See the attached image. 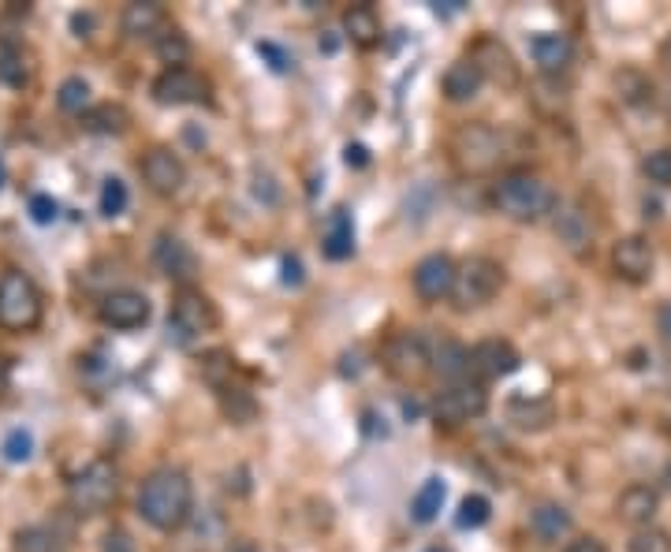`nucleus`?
<instances>
[{
  "mask_svg": "<svg viewBox=\"0 0 671 552\" xmlns=\"http://www.w3.org/2000/svg\"><path fill=\"white\" fill-rule=\"evenodd\" d=\"M194 511V486L180 467H157L146 475L142 489H138V516L150 522L153 530H172L187 527Z\"/></svg>",
  "mask_w": 671,
  "mask_h": 552,
  "instance_id": "nucleus-1",
  "label": "nucleus"
},
{
  "mask_svg": "<svg viewBox=\"0 0 671 552\" xmlns=\"http://www.w3.org/2000/svg\"><path fill=\"white\" fill-rule=\"evenodd\" d=\"M492 205L519 224H537L548 213H556V191L534 172H508L492 187Z\"/></svg>",
  "mask_w": 671,
  "mask_h": 552,
  "instance_id": "nucleus-2",
  "label": "nucleus"
},
{
  "mask_svg": "<svg viewBox=\"0 0 671 552\" xmlns=\"http://www.w3.org/2000/svg\"><path fill=\"white\" fill-rule=\"evenodd\" d=\"M448 153L462 176H489L503 161V135L486 120L459 124L448 138Z\"/></svg>",
  "mask_w": 671,
  "mask_h": 552,
  "instance_id": "nucleus-3",
  "label": "nucleus"
},
{
  "mask_svg": "<svg viewBox=\"0 0 671 552\" xmlns=\"http://www.w3.org/2000/svg\"><path fill=\"white\" fill-rule=\"evenodd\" d=\"M45 318V295L23 269L0 273V329L34 332Z\"/></svg>",
  "mask_w": 671,
  "mask_h": 552,
  "instance_id": "nucleus-4",
  "label": "nucleus"
},
{
  "mask_svg": "<svg viewBox=\"0 0 671 552\" xmlns=\"http://www.w3.org/2000/svg\"><path fill=\"white\" fill-rule=\"evenodd\" d=\"M120 497V470L113 459H90L83 470H75L67 481V505L75 516H102Z\"/></svg>",
  "mask_w": 671,
  "mask_h": 552,
  "instance_id": "nucleus-5",
  "label": "nucleus"
},
{
  "mask_svg": "<svg viewBox=\"0 0 671 552\" xmlns=\"http://www.w3.org/2000/svg\"><path fill=\"white\" fill-rule=\"evenodd\" d=\"M500 288H503V265L486 258V254H473V258L459 265L451 302H456V310L467 314V310L489 307V302L500 295Z\"/></svg>",
  "mask_w": 671,
  "mask_h": 552,
  "instance_id": "nucleus-6",
  "label": "nucleus"
},
{
  "mask_svg": "<svg viewBox=\"0 0 671 552\" xmlns=\"http://www.w3.org/2000/svg\"><path fill=\"white\" fill-rule=\"evenodd\" d=\"M213 329H216V307L202 291L183 288L175 295L172 310H168V332H172L175 343H194Z\"/></svg>",
  "mask_w": 671,
  "mask_h": 552,
  "instance_id": "nucleus-7",
  "label": "nucleus"
},
{
  "mask_svg": "<svg viewBox=\"0 0 671 552\" xmlns=\"http://www.w3.org/2000/svg\"><path fill=\"white\" fill-rule=\"evenodd\" d=\"M489 411V392L481 389L478 381H459L451 389H444L437 400H433V418L440 426L456 429V426H467V422L481 418Z\"/></svg>",
  "mask_w": 671,
  "mask_h": 552,
  "instance_id": "nucleus-8",
  "label": "nucleus"
},
{
  "mask_svg": "<svg viewBox=\"0 0 671 552\" xmlns=\"http://www.w3.org/2000/svg\"><path fill=\"white\" fill-rule=\"evenodd\" d=\"M381 362L392 378L418 381L422 373L433 370V351H429V343L422 332H396V337H388V343H384Z\"/></svg>",
  "mask_w": 671,
  "mask_h": 552,
  "instance_id": "nucleus-9",
  "label": "nucleus"
},
{
  "mask_svg": "<svg viewBox=\"0 0 671 552\" xmlns=\"http://www.w3.org/2000/svg\"><path fill=\"white\" fill-rule=\"evenodd\" d=\"M97 318H102V325H108V329H120V332L142 329V325L150 321V299L135 288H116L102 299Z\"/></svg>",
  "mask_w": 671,
  "mask_h": 552,
  "instance_id": "nucleus-10",
  "label": "nucleus"
},
{
  "mask_svg": "<svg viewBox=\"0 0 671 552\" xmlns=\"http://www.w3.org/2000/svg\"><path fill=\"white\" fill-rule=\"evenodd\" d=\"M138 172H142L146 187H150L153 194H161V199L180 194V187L187 180L180 153H172L168 146H153V150H146V157L138 161Z\"/></svg>",
  "mask_w": 671,
  "mask_h": 552,
  "instance_id": "nucleus-11",
  "label": "nucleus"
},
{
  "mask_svg": "<svg viewBox=\"0 0 671 552\" xmlns=\"http://www.w3.org/2000/svg\"><path fill=\"white\" fill-rule=\"evenodd\" d=\"M653 265H657V254L646 235H624V240L611 246V269H616L619 280L646 284L649 276H653Z\"/></svg>",
  "mask_w": 671,
  "mask_h": 552,
  "instance_id": "nucleus-12",
  "label": "nucleus"
},
{
  "mask_svg": "<svg viewBox=\"0 0 671 552\" xmlns=\"http://www.w3.org/2000/svg\"><path fill=\"white\" fill-rule=\"evenodd\" d=\"M456 273L459 265L448 258V254H426L418 265H414V291L426 302H440L456 291Z\"/></svg>",
  "mask_w": 671,
  "mask_h": 552,
  "instance_id": "nucleus-13",
  "label": "nucleus"
},
{
  "mask_svg": "<svg viewBox=\"0 0 671 552\" xmlns=\"http://www.w3.org/2000/svg\"><path fill=\"white\" fill-rule=\"evenodd\" d=\"M205 91H210V83L194 67H164L153 78V97L161 105H194L202 102Z\"/></svg>",
  "mask_w": 671,
  "mask_h": 552,
  "instance_id": "nucleus-14",
  "label": "nucleus"
},
{
  "mask_svg": "<svg viewBox=\"0 0 671 552\" xmlns=\"http://www.w3.org/2000/svg\"><path fill=\"white\" fill-rule=\"evenodd\" d=\"M519 367H522V359L511 340L492 337V340H481L478 348L470 351V370L478 373L481 381H500V378H508V373H515Z\"/></svg>",
  "mask_w": 671,
  "mask_h": 552,
  "instance_id": "nucleus-15",
  "label": "nucleus"
},
{
  "mask_svg": "<svg viewBox=\"0 0 671 552\" xmlns=\"http://www.w3.org/2000/svg\"><path fill=\"white\" fill-rule=\"evenodd\" d=\"M153 262H157V269H161L168 280H175V284H191L194 276H199V258H194V251L172 232L157 235Z\"/></svg>",
  "mask_w": 671,
  "mask_h": 552,
  "instance_id": "nucleus-16",
  "label": "nucleus"
},
{
  "mask_svg": "<svg viewBox=\"0 0 671 552\" xmlns=\"http://www.w3.org/2000/svg\"><path fill=\"white\" fill-rule=\"evenodd\" d=\"M470 61L481 67V75L492 78V83L500 86H515L519 83V64L515 56H511V49L497 42V38H478V42L470 45Z\"/></svg>",
  "mask_w": 671,
  "mask_h": 552,
  "instance_id": "nucleus-17",
  "label": "nucleus"
},
{
  "mask_svg": "<svg viewBox=\"0 0 671 552\" xmlns=\"http://www.w3.org/2000/svg\"><path fill=\"white\" fill-rule=\"evenodd\" d=\"M120 31L131 42H157L168 31V12L161 4H150V0H135L120 12Z\"/></svg>",
  "mask_w": 671,
  "mask_h": 552,
  "instance_id": "nucleus-18",
  "label": "nucleus"
},
{
  "mask_svg": "<svg viewBox=\"0 0 671 552\" xmlns=\"http://www.w3.org/2000/svg\"><path fill=\"white\" fill-rule=\"evenodd\" d=\"M594 232H597L594 221H589V213L578 202L556 205V235L571 254H586L594 246Z\"/></svg>",
  "mask_w": 671,
  "mask_h": 552,
  "instance_id": "nucleus-19",
  "label": "nucleus"
},
{
  "mask_svg": "<svg viewBox=\"0 0 671 552\" xmlns=\"http://www.w3.org/2000/svg\"><path fill=\"white\" fill-rule=\"evenodd\" d=\"M657 511H660V492L653 486H630L619 492V500H616V516L635 530L653 527Z\"/></svg>",
  "mask_w": 671,
  "mask_h": 552,
  "instance_id": "nucleus-20",
  "label": "nucleus"
},
{
  "mask_svg": "<svg viewBox=\"0 0 671 552\" xmlns=\"http://www.w3.org/2000/svg\"><path fill=\"white\" fill-rule=\"evenodd\" d=\"M530 56L541 67V75H564L575 61V42L567 34H537L530 42Z\"/></svg>",
  "mask_w": 671,
  "mask_h": 552,
  "instance_id": "nucleus-21",
  "label": "nucleus"
},
{
  "mask_svg": "<svg viewBox=\"0 0 671 552\" xmlns=\"http://www.w3.org/2000/svg\"><path fill=\"white\" fill-rule=\"evenodd\" d=\"M481 86H486V75H481V67L470 61H456L444 72V97L448 102H456V105H467L473 102V97L481 94Z\"/></svg>",
  "mask_w": 671,
  "mask_h": 552,
  "instance_id": "nucleus-22",
  "label": "nucleus"
},
{
  "mask_svg": "<svg viewBox=\"0 0 671 552\" xmlns=\"http://www.w3.org/2000/svg\"><path fill=\"white\" fill-rule=\"evenodd\" d=\"M571 527H575V519H571V511L564 505H537L534 511H530V530H534L537 541H545V545H552V541L567 538Z\"/></svg>",
  "mask_w": 671,
  "mask_h": 552,
  "instance_id": "nucleus-23",
  "label": "nucleus"
},
{
  "mask_svg": "<svg viewBox=\"0 0 671 552\" xmlns=\"http://www.w3.org/2000/svg\"><path fill=\"white\" fill-rule=\"evenodd\" d=\"M343 31H348L351 38V45H359V49H373V45H381V15L373 12L370 4H354L343 12Z\"/></svg>",
  "mask_w": 671,
  "mask_h": 552,
  "instance_id": "nucleus-24",
  "label": "nucleus"
},
{
  "mask_svg": "<svg viewBox=\"0 0 671 552\" xmlns=\"http://www.w3.org/2000/svg\"><path fill=\"white\" fill-rule=\"evenodd\" d=\"M351 254H354V221L340 205V210H332L329 224H324V258L343 262L351 258Z\"/></svg>",
  "mask_w": 671,
  "mask_h": 552,
  "instance_id": "nucleus-25",
  "label": "nucleus"
},
{
  "mask_svg": "<svg viewBox=\"0 0 671 552\" xmlns=\"http://www.w3.org/2000/svg\"><path fill=\"white\" fill-rule=\"evenodd\" d=\"M64 549V534L49 522H34V527L15 530L12 538V552H61Z\"/></svg>",
  "mask_w": 671,
  "mask_h": 552,
  "instance_id": "nucleus-26",
  "label": "nucleus"
},
{
  "mask_svg": "<svg viewBox=\"0 0 671 552\" xmlns=\"http://www.w3.org/2000/svg\"><path fill=\"white\" fill-rule=\"evenodd\" d=\"M444 500H448V486H444V478H426V481H422V489L414 492V500H411V519L426 527V522H433L440 516Z\"/></svg>",
  "mask_w": 671,
  "mask_h": 552,
  "instance_id": "nucleus-27",
  "label": "nucleus"
},
{
  "mask_svg": "<svg viewBox=\"0 0 671 552\" xmlns=\"http://www.w3.org/2000/svg\"><path fill=\"white\" fill-rule=\"evenodd\" d=\"M433 370H437L440 378L459 384L462 373H470V351L456 340H440L437 348H433Z\"/></svg>",
  "mask_w": 671,
  "mask_h": 552,
  "instance_id": "nucleus-28",
  "label": "nucleus"
},
{
  "mask_svg": "<svg viewBox=\"0 0 671 552\" xmlns=\"http://www.w3.org/2000/svg\"><path fill=\"white\" fill-rule=\"evenodd\" d=\"M552 414H556V407H552V400H545V396L511 400V407H508V418L515 422L519 429H545L552 422Z\"/></svg>",
  "mask_w": 671,
  "mask_h": 552,
  "instance_id": "nucleus-29",
  "label": "nucleus"
},
{
  "mask_svg": "<svg viewBox=\"0 0 671 552\" xmlns=\"http://www.w3.org/2000/svg\"><path fill=\"white\" fill-rule=\"evenodd\" d=\"M616 94H619V102H627V105H646V102H653V78L641 75L638 67H624V72L616 75Z\"/></svg>",
  "mask_w": 671,
  "mask_h": 552,
  "instance_id": "nucleus-30",
  "label": "nucleus"
},
{
  "mask_svg": "<svg viewBox=\"0 0 671 552\" xmlns=\"http://www.w3.org/2000/svg\"><path fill=\"white\" fill-rule=\"evenodd\" d=\"M0 83L12 86V91H23V86L31 83L23 49L12 45V42H4V49H0Z\"/></svg>",
  "mask_w": 671,
  "mask_h": 552,
  "instance_id": "nucleus-31",
  "label": "nucleus"
},
{
  "mask_svg": "<svg viewBox=\"0 0 671 552\" xmlns=\"http://www.w3.org/2000/svg\"><path fill=\"white\" fill-rule=\"evenodd\" d=\"M127 124H131V116H127L124 105H97L86 113V127L97 135H120L127 131Z\"/></svg>",
  "mask_w": 671,
  "mask_h": 552,
  "instance_id": "nucleus-32",
  "label": "nucleus"
},
{
  "mask_svg": "<svg viewBox=\"0 0 671 552\" xmlns=\"http://www.w3.org/2000/svg\"><path fill=\"white\" fill-rule=\"evenodd\" d=\"M56 105L64 108V113H90V83H86L83 75H67L61 83V91H56Z\"/></svg>",
  "mask_w": 671,
  "mask_h": 552,
  "instance_id": "nucleus-33",
  "label": "nucleus"
},
{
  "mask_svg": "<svg viewBox=\"0 0 671 552\" xmlns=\"http://www.w3.org/2000/svg\"><path fill=\"white\" fill-rule=\"evenodd\" d=\"M153 49L168 67H187V56H191V42H187V34L175 31V26H168V31L153 42Z\"/></svg>",
  "mask_w": 671,
  "mask_h": 552,
  "instance_id": "nucleus-34",
  "label": "nucleus"
},
{
  "mask_svg": "<svg viewBox=\"0 0 671 552\" xmlns=\"http://www.w3.org/2000/svg\"><path fill=\"white\" fill-rule=\"evenodd\" d=\"M492 516V505H489V497H481V492H470V497H462V505H459V530H478V527H486Z\"/></svg>",
  "mask_w": 671,
  "mask_h": 552,
  "instance_id": "nucleus-35",
  "label": "nucleus"
},
{
  "mask_svg": "<svg viewBox=\"0 0 671 552\" xmlns=\"http://www.w3.org/2000/svg\"><path fill=\"white\" fill-rule=\"evenodd\" d=\"M627 552H671V534L660 527H641L630 534Z\"/></svg>",
  "mask_w": 671,
  "mask_h": 552,
  "instance_id": "nucleus-36",
  "label": "nucleus"
},
{
  "mask_svg": "<svg viewBox=\"0 0 671 552\" xmlns=\"http://www.w3.org/2000/svg\"><path fill=\"white\" fill-rule=\"evenodd\" d=\"M641 176H646L649 183H657V187H671V146L641 157Z\"/></svg>",
  "mask_w": 671,
  "mask_h": 552,
  "instance_id": "nucleus-37",
  "label": "nucleus"
},
{
  "mask_svg": "<svg viewBox=\"0 0 671 552\" xmlns=\"http://www.w3.org/2000/svg\"><path fill=\"white\" fill-rule=\"evenodd\" d=\"M127 202H131V194H127V183L116 180V176H108V180L102 183V199H97L102 213L105 216H120L127 210Z\"/></svg>",
  "mask_w": 671,
  "mask_h": 552,
  "instance_id": "nucleus-38",
  "label": "nucleus"
},
{
  "mask_svg": "<svg viewBox=\"0 0 671 552\" xmlns=\"http://www.w3.org/2000/svg\"><path fill=\"white\" fill-rule=\"evenodd\" d=\"M0 452H4L8 463H26V459L34 456V433L23 429V426L12 429V433L4 437V445H0Z\"/></svg>",
  "mask_w": 671,
  "mask_h": 552,
  "instance_id": "nucleus-39",
  "label": "nucleus"
},
{
  "mask_svg": "<svg viewBox=\"0 0 671 552\" xmlns=\"http://www.w3.org/2000/svg\"><path fill=\"white\" fill-rule=\"evenodd\" d=\"M202 373H205V381L213 384V389H228V384H224V373H228L232 378V354L228 351H210L205 354V362H202Z\"/></svg>",
  "mask_w": 671,
  "mask_h": 552,
  "instance_id": "nucleus-40",
  "label": "nucleus"
},
{
  "mask_svg": "<svg viewBox=\"0 0 671 552\" xmlns=\"http://www.w3.org/2000/svg\"><path fill=\"white\" fill-rule=\"evenodd\" d=\"M31 221L34 224H56L61 221V205L53 194H31Z\"/></svg>",
  "mask_w": 671,
  "mask_h": 552,
  "instance_id": "nucleus-41",
  "label": "nucleus"
},
{
  "mask_svg": "<svg viewBox=\"0 0 671 552\" xmlns=\"http://www.w3.org/2000/svg\"><path fill=\"white\" fill-rule=\"evenodd\" d=\"M258 53H262V56H269V67H273V72H288V67H291V56L284 53L280 45H273V42H258Z\"/></svg>",
  "mask_w": 671,
  "mask_h": 552,
  "instance_id": "nucleus-42",
  "label": "nucleus"
},
{
  "mask_svg": "<svg viewBox=\"0 0 671 552\" xmlns=\"http://www.w3.org/2000/svg\"><path fill=\"white\" fill-rule=\"evenodd\" d=\"M102 552H135V545H131V538H127L124 530H108Z\"/></svg>",
  "mask_w": 671,
  "mask_h": 552,
  "instance_id": "nucleus-43",
  "label": "nucleus"
},
{
  "mask_svg": "<svg viewBox=\"0 0 671 552\" xmlns=\"http://www.w3.org/2000/svg\"><path fill=\"white\" fill-rule=\"evenodd\" d=\"M564 552H608V549H605V541H600V538L586 534V538H575V541H571Z\"/></svg>",
  "mask_w": 671,
  "mask_h": 552,
  "instance_id": "nucleus-44",
  "label": "nucleus"
},
{
  "mask_svg": "<svg viewBox=\"0 0 671 552\" xmlns=\"http://www.w3.org/2000/svg\"><path fill=\"white\" fill-rule=\"evenodd\" d=\"M657 332L671 343V299L660 302V310H657Z\"/></svg>",
  "mask_w": 671,
  "mask_h": 552,
  "instance_id": "nucleus-45",
  "label": "nucleus"
},
{
  "mask_svg": "<svg viewBox=\"0 0 671 552\" xmlns=\"http://www.w3.org/2000/svg\"><path fill=\"white\" fill-rule=\"evenodd\" d=\"M348 164H354V169H366L370 164V153H366V146H348Z\"/></svg>",
  "mask_w": 671,
  "mask_h": 552,
  "instance_id": "nucleus-46",
  "label": "nucleus"
},
{
  "mask_svg": "<svg viewBox=\"0 0 671 552\" xmlns=\"http://www.w3.org/2000/svg\"><path fill=\"white\" fill-rule=\"evenodd\" d=\"M228 552H262L258 541H251V538H239V541H232Z\"/></svg>",
  "mask_w": 671,
  "mask_h": 552,
  "instance_id": "nucleus-47",
  "label": "nucleus"
},
{
  "mask_svg": "<svg viewBox=\"0 0 671 552\" xmlns=\"http://www.w3.org/2000/svg\"><path fill=\"white\" fill-rule=\"evenodd\" d=\"M660 61H664V67H668V72H671V38H668V42H664V49H660Z\"/></svg>",
  "mask_w": 671,
  "mask_h": 552,
  "instance_id": "nucleus-48",
  "label": "nucleus"
},
{
  "mask_svg": "<svg viewBox=\"0 0 671 552\" xmlns=\"http://www.w3.org/2000/svg\"><path fill=\"white\" fill-rule=\"evenodd\" d=\"M4 183H8V164H4V157H0V191H4Z\"/></svg>",
  "mask_w": 671,
  "mask_h": 552,
  "instance_id": "nucleus-49",
  "label": "nucleus"
},
{
  "mask_svg": "<svg viewBox=\"0 0 671 552\" xmlns=\"http://www.w3.org/2000/svg\"><path fill=\"white\" fill-rule=\"evenodd\" d=\"M664 116H668V124H671V91H668V97H664Z\"/></svg>",
  "mask_w": 671,
  "mask_h": 552,
  "instance_id": "nucleus-50",
  "label": "nucleus"
},
{
  "mask_svg": "<svg viewBox=\"0 0 671 552\" xmlns=\"http://www.w3.org/2000/svg\"><path fill=\"white\" fill-rule=\"evenodd\" d=\"M664 481H668V489H671V463H668V470H664Z\"/></svg>",
  "mask_w": 671,
  "mask_h": 552,
  "instance_id": "nucleus-51",
  "label": "nucleus"
},
{
  "mask_svg": "<svg viewBox=\"0 0 671 552\" xmlns=\"http://www.w3.org/2000/svg\"><path fill=\"white\" fill-rule=\"evenodd\" d=\"M426 552H444V549H426Z\"/></svg>",
  "mask_w": 671,
  "mask_h": 552,
  "instance_id": "nucleus-52",
  "label": "nucleus"
}]
</instances>
